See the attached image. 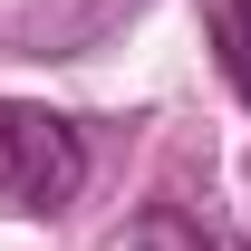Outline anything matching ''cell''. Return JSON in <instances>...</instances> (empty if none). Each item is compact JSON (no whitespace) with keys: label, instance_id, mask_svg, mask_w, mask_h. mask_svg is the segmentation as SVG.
<instances>
[{"label":"cell","instance_id":"cell-1","mask_svg":"<svg viewBox=\"0 0 251 251\" xmlns=\"http://www.w3.org/2000/svg\"><path fill=\"white\" fill-rule=\"evenodd\" d=\"M77 184H87V145H77V126L49 116V106L0 97V213H58Z\"/></svg>","mask_w":251,"mask_h":251},{"label":"cell","instance_id":"cell-2","mask_svg":"<svg viewBox=\"0 0 251 251\" xmlns=\"http://www.w3.org/2000/svg\"><path fill=\"white\" fill-rule=\"evenodd\" d=\"M213 39H222V77H232L242 106H251V0H222V10H213Z\"/></svg>","mask_w":251,"mask_h":251}]
</instances>
